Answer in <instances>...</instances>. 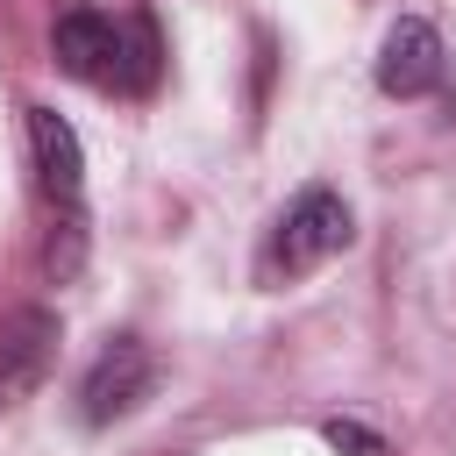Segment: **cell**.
<instances>
[{
    "instance_id": "277c9868",
    "label": "cell",
    "mask_w": 456,
    "mask_h": 456,
    "mask_svg": "<svg viewBox=\"0 0 456 456\" xmlns=\"http://www.w3.org/2000/svg\"><path fill=\"white\" fill-rule=\"evenodd\" d=\"M28 114V157H36V178L50 192V207L64 214H86V157H78V135L57 107H21Z\"/></svg>"
},
{
    "instance_id": "8992f818",
    "label": "cell",
    "mask_w": 456,
    "mask_h": 456,
    "mask_svg": "<svg viewBox=\"0 0 456 456\" xmlns=\"http://www.w3.org/2000/svg\"><path fill=\"white\" fill-rule=\"evenodd\" d=\"M435 78H442V36L420 14H399L385 28V43H378V86L392 100H420Z\"/></svg>"
},
{
    "instance_id": "6da1fadb",
    "label": "cell",
    "mask_w": 456,
    "mask_h": 456,
    "mask_svg": "<svg viewBox=\"0 0 456 456\" xmlns=\"http://www.w3.org/2000/svg\"><path fill=\"white\" fill-rule=\"evenodd\" d=\"M342 249H349V207H342V192L306 185V192L271 221V235H264V249H256V285H292V278L321 271V264L342 256Z\"/></svg>"
},
{
    "instance_id": "7a4b0ae2",
    "label": "cell",
    "mask_w": 456,
    "mask_h": 456,
    "mask_svg": "<svg viewBox=\"0 0 456 456\" xmlns=\"http://www.w3.org/2000/svg\"><path fill=\"white\" fill-rule=\"evenodd\" d=\"M150 385H157V356H150L135 335H114V342L93 356V370L78 378V413H86V428L128 420V413L150 399Z\"/></svg>"
},
{
    "instance_id": "3957f363",
    "label": "cell",
    "mask_w": 456,
    "mask_h": 456,
    "mask_svg": "<svg viewBox=\"0 0 456 456\" xmlns=\"http://www.w3.org/2000/svg\"><path fill=\"white\" fill-rule=\"evenodd\" d=\"M50 57H57V71L78 78V86H107V93L128 86V28L107 21V14H93V7L57 14V28H50Z\"/></svg>"
},
{
    "instance_id": "5b68a950",
    "label": "cell",
    "mask_w": 456,
    "mask_h": 456,
    "mask_svg": "<svg viewBox=\"0 0 456 456\" xmlns=\"http://www.w3.org/2000/svg\"><path fill=\"white\" fill-rule=\"evenodd\" d=\"M50 356H57V321L43 306L7 314L0 321V406H21L50 378Z\"/></svg>"
},
{
    "instance_id": "52a82bcc",
    "label": "cell",
    "mask_w": 456,
    "mask_h": 456,
    "mask_svg": "<svg viewBox=\"0 0 456 456\" xmlns=\"http://www.w3.org/2000/svg\"><path fill=\"white\" fill-rule=\"evenodd\" d=\"M321 435H328L342 456H385V435H370L363 420H321Z\"/></svg>"
}]
</instances>
